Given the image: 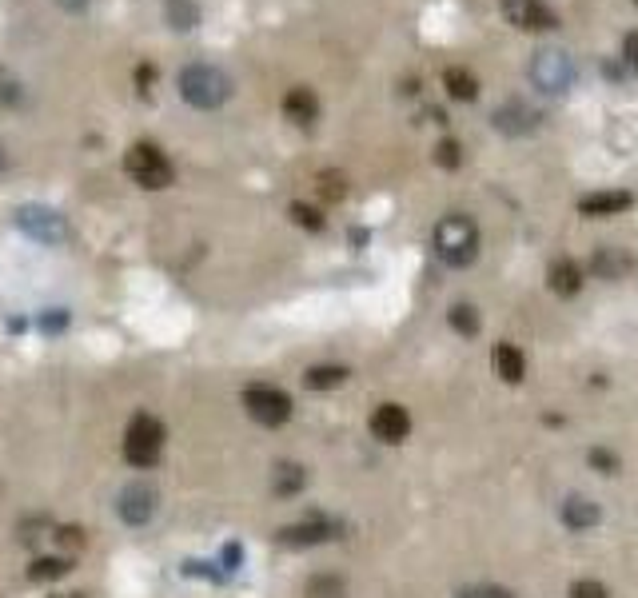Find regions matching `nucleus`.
Instances as JSON below:
<instances>
[{
  "label": "nucleus",
  "instance_id": "obj_11",
  "mask_svg": "<svg viewBox=\"0 0 638 598\" xmlns=\"http://www.w3.org/2000/svg\"><path fill=\"white\" fill-rule=\"evenodd\" d=\"M152 511H156V491H152V487L132 483V487L120 491V519H124V523L140 527V523L152 519Z\"/></svg>",
  "mask_w": 638,
  "mask_h": 598
},
{
  "label": "nucleus",
  "instance_id": "obj_29",
  "mask_svg": "<svg viewBox=\"0 0 638 598\" xmlns=\"http://www.w3.org/2000/svg\"><path fill=\"white\" fill-rule=\"evenodd\" d=\"M292 220H296L300 228H308V232H323V216H319V208H312V204H292Z\"/></svg>",
  "mask_w": 638,
  "mask_h": 598
},
{
  "label": "nucleus",
  "instance_id": "obj_14",
  "mask_svg": "<svg viewBox=\"0 0 638 598\" xmlns=\"http://www.w3.org/2000/svg\"><path fill=\"white\" fill-rule=\"evenodd\" d=\"M547 284H551L555 296H563V299L579 296V292H583V268H579L575 260H555L551 272H547Z\"/></svg>",
  "mask_w": 638,
  "mask_h": 598
},
{
  "label": "nucleus",
  "instance_id": "obj_16",
  "mask_svg": "<svg viewBox=\"0 0 638 598\" xmlns=\"http://www.w3.org/2000/svg\"><path fill=\"white\" fill-rule=\"evenodd\" d=\"M631 268H635V260L627 252H619V248H599L595 260H591V272L603 276V280H623Z\"/></svg>",
  "mask_w": 638,
  "mask_h": 598
},
{
  "label": "nucleus",
  "instance_id": "obj_10",
  "mask_svg": "<svg viewBox=\"0 0 638 598\" xmlns=\"http://www.w3.org/2000/svg\"><path fill=\"white\" fill-rule=\"evenodd\" d=\"M495 128L503 136H527V132L539 128V112L531 104H523V100H507V104L495 108Z\"/></svg>",
  "mask_w": 638,
  "mask_h": 598
},
{
  "label": "nucleus",
  "instance_id": "obj_35",
  "mask_svg": "<svg viewBox=\"0 0 638 598\" xmlns=\"http://www.w3.org/2000/svg\"><path fill=\"white\" fill-rule=\"evenodd\" d=\"M56 4H60L64 12H84V8H88V0H56Z\"/></svg>",
  "mask_w": 638,
  "mask_h": 598
},
{
  "label": "nucleus",
  "instance_id": "obj_13",
  "mask_svg": "<svg viewBox=\"0 0 638 598\" xmlns=\"http://www.w3.org/2000/svg\"><path fill=\"white\" fill-rule=\"evenodd\" d=\"M327 539H335V527L327 519H308V523H296V527L280 531L284 547H316V543H327Z\"/></svg>",
  "mask_w": 638,
  "mask_h": 598
},
{
  "label": "nucleus",
  "instance_id": "obj_6",
  "mask_svg": "<svg viewBox=\"0 0 638 598\" xmlns=\"http://www.w3.org/2000/svg\"><path fill=\"white\" fill-rule=\"evenodd\" d=\"M244 407H248V415H252L256 423H264V427H284V423L292 419V399H288V391H280V387H272V383H252V387L244 391Z\"/></svg>",
  "mask_w": 638,
  "mask_h": 598
},
{
  "label": "nucleus",
  "instance_id": "obj_7",
  "mask_svg": "<svg viewBox=\"0 0 638 598\" xmlns=\"http://www.w3.org/2000/svg\"><path fill=\"white\" fill-rule=\"evenodd\" d=\"M16 224H20V232H28L32 240H40V244H48V248L68 240L64 216L52 212V208H44V204H24V208L16 212Z\"/></svg>",
  "mask_w": 638,
  "mask_h": 598
},
{
  "label": "nucleus",
  "instance_id": "obj_23",
  "mask_svg": "<svg viewBox=\"0 0 638 598\" xmlns=\"http://www.w3.org/2000/svg\"><path fill=\"white\" fill-rule=\"evenodd\" d=\"M347 379V367H339V363H327V367H312L308 375H304V383L312 387V391H323V387H339Z\"/></svg>",
  "mask_w": 638,
  "mask_h": 598
},
{
  "label": "nucleus",
  "instance_id": "obj_1",
  "mask_svg": "<svg viewBox=\"0 0 638 598\" xmlns=\"http://www.w3.org/2000/svg\"><path fill=\"white\" fill-rule=\"evenodd\" d=\"M180 96L192 104V108H224L232 100V76L220 72L216 64H188L180 72Z\"/></svg>",
  "mask_w": 638,
  "mask_h": 598
},
{
  "label": "nucleus",
  "instance_id": "obj_3",
  "mask_svg": "<svg viewBox=\"0 0 638 598\" xmlns=\"http://www.w3.org/2000/svg\"><path fill=\"white\" fill-rule=\"evenodd\" d=\"M164 439H168V431H164V423L156 419V415H136L132 423H128V431H124V459L132 463V467H152V463H160V455H164Z\"/></svg>",
  "mask_w": 638,
  "mask_h": 598
},
{
  "label": "nucleus",
  "instance_id": "obj_4",
  "mask_svg": "<svg viewBox=\"0 0 638 598\" xmlns=\"http://www.w3.org/2000/svg\"><path fill=\"white\" fill-rule=\"evenodd\" d=\"M124 168H128V176H132L140 188H148V192H160V188H168V184L176 180L172 160H168L156 144H148V140H140V144L128 148Z\"/></svg>",
  "mask_w": 638,
  "mask_h": 598
},
{
  "label": "nucleus",
  "instance_id": "obj_28",
  "mask_svg": "<svg viewBox=\"0 0 638 598\" xmlns=\"http://www.w3.org/2000/svg\"><path fill=\"white\" fill-rule=\"evenodd\" d=\"M435 164H439V168H459V164H463V148H459V140H439V148H435Z\"/></svg>",
  "mask_w": 638,
  "mask_h": 598
},
{
  "label": "nucleus",
  "instance_id": "obj_32",
  "mask_svg": "<svg viewBox=\"0 0 638 598\" xmlns=\"http://www.w3.org/2000/svg\"><path fill=\"white\" fill-rule=\"evenodd\" d=\"M591 463H595L603 475H611V471L619 467V459H615V455H607V451H595V455H591Z\"/></svg>",
  "mask_w": 638,
  "mask_h": 598
},
{
  "label": "nucleus",
  "instance_id": "obj_21",
  "mask_svg": "<svg viewBox=\"0 0 638 598\" xmlns=\"http://www.w3.org/2000/svg\"><path fill=\"white\" fill-rule=\"evenodd\" d=\"M567 523L579 531V527H595L599 523V507L591 503V499H567Z\"/></svg>",
  "mask_w": 638,
  "mask_h": 598
},
{
  "label": "nucleus",
  "instance_id": "obj_5",
  "mask_svg": "<svg viewBox=\"0 0 638 598\" xmlns=\"http://www.w3.org/2000/svg\"><path fill=\"white\" fill-rule=\"evenodd\" d=\"M531 84L547 96H563L575 84V60L567 48H539L531 60Z\"/></svg>",
  "mask_w": 638,
  "mask_h": 598
},
{
  "label": "nucleus",
  "instance_id": "obj_34",
  "mask_svg": "<svg viewBox=\"0 0 638 598\" xmlns=\"http://www.w3.org/2000/svg\"><path fill=\"white\" fill-rule=\"evenodd\" d=\"M64 323H68V315H64V311H52V315H44V327H48V331H56V327H64Z\"/></svg>",
  "mask_w": 638,
  "mask_h": 598
},
{
  "label": "nucleus",
  "instance_id": "obj_37",
  "mask_svg": "<svg viewBox=\"0 0 638 598\" xmlns=\"http://www.w3.org/2000/svg\"><path fill=\"white\" fill-rule=\"evenodd\" d=\"M60 598H88V595H60Z\"/></svg>",
  "mask_w": 638,
  "mask_h": 598
},
{
  "label": "nucleus",
  "instance_id": "obj_20",
  "mask_svg": "<svg viewBox=\"0 0 638 598\" xmlns=\"http://www.w3.org/2000/svg\"><path fill=\"white\" fill-rule=\"evenodd\" d=\"M343 595H347V587H343L339 575H312L308 587H304V598H343Z\"/></svg>",
  "mask_w": 638,
  "mask_h": 598
},
{
  "label": "nucleus",
  "instance_id": "obj_17",
  "mask_svg": "<svg viewBox=\"0 0 638 598\" xmlns=\"http://www.w3.org/2000/svg\"><path fill=\"white\" fill-rule=\"evenodd\" d=\"M495 371H499V379H503V383H519V379H523V371H527L523 351H519L515 343H499V347H495Z\"/></svg>",
  "mask_w": 638,
  "mask_h": 598
},
{
  "label": "nucleus",
  "instance_id": "obj_2",
  "mask_svg": "<svg viewBox=\"0 0 638 598\" xmlns=\"http://www.w3.org/2000/svg\"><path fill=\"white\" fill-rule=\"evenodd\" d=\"M435 252H439L443 264L467 268V264L479 256V228H475V220L463 216V212L439 220V224H435Z\"/></svg>",
  "mask_w": 638,
  "mask_h": 598
},
{
  "label": "nucleus",
  "instance_id": "obj_33",
  "mask_svg": "<svg viewBox=\"0 0 638 598\" xmlns=\"http://www.w3.org/2000/svg\"><path fill=\"white\" fill-rule=\"evenodd\" d=\"M463 598H511V595L499 591V587H475V591H463Z\"/></svg>",
  "mask_w": 638,
  "mask_h": 598
},
{
  "label": "nucleus",
  "instance_id": "obj_24",
  "mask_svg": "<svg viewBox=\"0 0 638 598\" xmlns=\"http://www.w3.org/2000/svg\"><path fill=\"white\" fill-rule=\"evenodd\" d=\"M319 196H323L327 204H339V200L347 196V180H343V172H319Z\"/></svg>",
  "mask_w": 638,
  "mask_h": 598
},
{
  "label": "nucleus",
  "instance_id": "obj_36",
  "mask_svg": "<svg viewBox=\"0 0 638 598\" xmlns=\"http://www.w3.org/2000/svg\"><path fill=\"white\" fill-rule=\"evenodd\" d=\"M4 168H8V148L0 144V172H4Z\"/></svg>",
  "mask_w": 638,
  "mask_h": 598
},
{
  "label": "nucleus",
  "instance_id": "obj_15",
  "mask_svg": "<svg viewBox=\"0 0 638 598\" xmlns=\"http://www.w3.org/2000/svg\"><path fill=\"white\" fill-rule=\"evenodd\" d=\"M284 116L292 120V124H300V128H308L312 120L319 116V100L312 88H292L288 96H284Z\"/></svg>",
  "mask_w": 638,
  "mask_h": 598
},
{
  "label": "nucleus",
  "instance_id": "obj_27",
  "mask_svg": "<svg viewBox=\"0 0 638 598\" xmlns=\"http://www.w3.org/2000/svg\"><path fill=\"white\" fill-rule=\"evenodd\" d=\"M451 327H455V331H463V335H475V331H479V315H475V307H471V303H455V307H451Z\"/></svg>",
  "mask_w": 638,
  "mask_h": 598
},
{
  "label": "nucleus",
  "instance_id": "obj_30",
  "mask_svg": "<svg viewBox=\"0 0 638 598\" xmlns=\"http://www.w3.org/2000/svg\"><path fill=\"white\" fill-rule=\"evenodd\" d=\"M571 598H607V587L587 579V583H575V587H571Z\"/></svg>",
  "mask_w": 638,
  "mask_h": 598
},
{
  "label": "nucleus",
  "instance_id": "obj_18",
  "mask_svg": "<svg viewBox=\"0 0 638 598\" xmlns=\"http://www.w3.org/2000/svg\"><path fill=\"white\" fill-rule=\"evenodd\" d=\"M443 88H447L451 100H463V104H471V100L479 96V80H475L467 68H447V72H443Z\"/></svg>",
  "mask_w": 638,
  "mask_h": 598
},
{
  "label": "nucleus",
  "instance_id": "obj_22",
  "mask_svg": "<svg viewBox=\"0 0 638 598\" xmlns=\"http://www.w3.org/2000/svg\"><path fill=\"white\" fill-rule=\"evenodd\" d=\"M72 567H68V559H36L32 567H28V579L32 583H56V579H64Z\"/></svg>",
  "mask_w": 638,
  "mask_h": 598
},
{
  "label": "nucleus",
  "instance_id": "obj_31",
  "mask_svg": "<svg viewBox=\"0 0 638 598\" xmlns=\"http://www.w3.org/2000/svg\"><path fill=\"white\" fill-rule=\"evenodd\" d=\"M623 60H627V68L638 76V32H631V36L623 40Z\"/></svg>",
  "mask_w": 638,
  "mask_h": 598
},
{
  "label": "nucleus",
  "instance_id": "obj_38",
  "mask_svg": "<svg viewBox=\"0 0 638 598\" xmlns=\"http://www.w3.org/2000/svg\"><path fill=\"white\" fill-rule=\"evenodd\" d=\"M635 4H638V0H635Z\"/></svg>",
  "mask_w": 638,
  "mask_h": 598
},
{
  "label": "nucleus",
  "instance_id": "obj_9",
  "mask_svg": "<svg viewBox=\"0 0 638 598\" xmlns=\"http://www.w3.org/2000/svg\"><path fill=\"white\" fill-rule=\"evenodd\" d=\"M371 435L379 439V443H403L407 439V431H411V415L399 407V403H383V407H375L371 411Z\"/></svg>",
  "mask_w": 638,
  "mask_h": 598
},
{
  "label": "nucleus",
  "instance_id": "obj_26",
  "mask_svg": "<svg viewBox=\"0 0 638 598\" xmlns=\"http://www.w3.org/2000/svg\"><path fill=\"white\" fill-rule=\"evenodd\" d=\"M16 104H24V84L8 68H0V108H16Z\"/></svg>",
  "mask_w": 638,
  "mask_h": 598
},
{
  "label": "nucleus",
  "instance_id": "obj_25",
  "mask_svg": "<svg viewBox=\"0 0 638 598\" xmlns=\"http://www.w3.org/2000/svg\"><path fill=\"white\" fill-rule=\"evenodd\" d=\"M300 487H304V471L292 463H280L276 467V495H296Z\"/></svg>",
  "mask_w": 638,
  "mask_h": 598
},
{
  "label": "nucleus",
  "instance_id": "obj_19",
  "mask_svg": "<svg viewBox=\"0 0 638 598\" xmlns=\"http://www.w3.org/2000/svg\"><path fill=\"white\" fill-rule=\"evenodd\" d=\"M164 16L176 32H192L200 24V4L196 0H164Z\"/></svg>",
  "mask_w": 638,
  "mask_h": 598
},
{
  "label": "nucleus",
  "instance_id": "obj_8",
  "mask_svg": "<svg viewBox=\"0 0 638 598\" xmlns=\"http://www.w3.org/2000/svg\"><path fill=\"white\" fill-rule=\"evenodd\" d=\"M499 8L523 32H547V28H555V12L543 0H499Z\"/></svg>",
  "mask_w": 638,
  "mask_h": 598
},
{
  "label": "nucleus",
  "instance_id": "obj_12",
  "mask_svg": "<svg viewBox=\"0 0 638 598\" xmlns=\"http://www.w3.org/2000/svg\"><path fill=\"white\" fill-rule=\"evenodd\" d=\"M631 204H635V196H631V192H591V196H583V200H579V212H583V216H591V220H607V216L627 212Z\"/></svg>",
  "mask_w": 638,
  "mask_h": 598
}]
</instances>
